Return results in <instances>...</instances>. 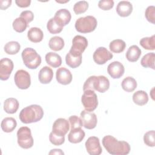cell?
Returning <instances> with one entry per match:
<instances>
[{"label": "cell", "mask_w": 155, "mask_h": 155, "mask_svg": "<svg viewBox=\"0 0 155 155\" xmlns=\"http://www.w3.org/2000/svg\"><path fill=\"white\" fill-rule=\"evenodd\" d=\"M102 145L108 153L112 155H125L130 151V145L128 142L117 140L111 135L103 137Z\"/></svg>", "instance_id": "6da1fadb"}, {"label": "cell", "mask_w": 155, "mask_h": 155, "mask_svg": "<svg viewBox=\"0 0 155 155\" xmlns=\"http://www.w3.org/2000/svg\"><path fill=\"white\" fill-rule=\"evenodd\" d=\"M44 116L42 108L36 104H33L24 108L19 113L20 120L24 124H30L39 121Z\"/></svg>", "instance_id": "7a4b0ae2"}, {"label": "cell", "mask_w": 155, "mask_h": 155, "mask_svg": "<svg viewBox=\"0 0 155 155\" xmlns=\"http://www.w3.org/2000/svg\"><path fill=\"white\" fill-rule=\"evenodd\" d=\"M110 87V81L104 76H90L84 82L83 90H90L97 91L99 93H104Z\"/></svg>", "instance_id": "3957f363"}, {"label": "cell", "mask_w": 155, "mask_h": 155, "mask_svg": "<svg viewBox=\"0 0 155 155\" xmlns=\"http://www.w3.org/2000/svg\"><path fill=\"white\" fill-rule=\"evenodd\" d=\"M21 56L24 65L30 69L37 68L41 63V56L32 48H25L22 52Z\"/></svg>", "instance_id": "277c9868"}, {"label": "cell", "mask_w": 155, "mask_h": 155, "mask_svg": "<svg viewBox=\"0 0 155 155\" xmlns=\"http://www.w3.org/2000/svg\"><path fill=\"white\" fill-rule=\"evenodd\" d=\"M97 22L93 16H87L78 18L75 22V28L82 33H88L93 31L97 27Z\"/></svg>", "instance_id": "5b68a950"}, {"label": "cell", "mask_w": 155, "mask_h": 155, "mask_svg": "<svg viewBox=\"0 0 155 155\" xmlns=\"http://www.w3.org/2000/svg\"><path fill=\"white\" fill-rule=\"evenodd\" d=\"M18 143L22 148L28 149L33 145L31 130L27 127H22L17 131Z\"/></svg>", "instance_id": "8992f818"}, {"label": "cell", "mask_w": 155, "mask_h": 155, "mask_svg": "<svg viewBox=\"0 0 155 155\" xmlns=\"http://www.w3.org/2000/svg\"><path fill=\"white\" fill-rule=\"evenodd\" d=\"M81 102L85 110L90 112L94 111L98 105L97 96L94 91L90 90L84 91Z\"/></svg>", "instance_id": "52a82bcc"}, {"label": "cell", "mask_w": 155, "mask_h": 155, "mask_svg": "<svg viewBox=\"0 0 155 155\" xmlns=\"http://www.w3.org/2000/svg\"><path fill=\"white\" fill-rule=\"evenodd\" d=\"M88 46V41L85 37L76 35L72 41V45L70 52L75 56H81Z\"/></svg>", "instance_id": "ba28073f"}, {"label": "cell", "mask_w": 155, "mask_h": 155, "mask_svg": "<svg viewBox=\"0 0 155 155\" xmlns=\"http://www.w3.org/2000/svg\"><path fill=\"white\" fill-rule=\"evenodd\" d=\"M14 80L16 85L22 90L27 89L31 84L30 75L24 70H18L15 74Z\"/></svg>", "instance_id": "9c48e42d"}, {"label": "cell", "mask_w": 155, "mask_h": 155, "mask_svg": "<svg viewBox=\"0 0 155 155\" xmlns=\"http://www.w3.org/2000/svg\"><path fill=\"white\" fill-rule=\"evenodd\" d=\"M113 54L106 48L100 47L97 48L93 53V58L94 61L99 65L105 64L108 61L113 58Z\"/></svg>", "instance_id": "30bf717a"}, {"label": "cell", "mask_w": 155, "mask_h": 155, "mask_svg": "<svg viewBox=\"0 0 155 155\" xmlns=\"http://www.w3.org/2000/svg\"><path fill=\"white\" fill-rule=\"evenodd\" d=\"M85 148L87 153L90 155H99L102 150L100 145L99 139L96 136H91L86 140Z\"/></svg>", "instance_id": "8fae6325"}, {"label": "cell", "mask_w": 155, "mask_h": 155, "mask_svg": "<svg viewBox=\"0 0 155 155\" xmlns=\"http://www.w3.org/2000/svg\"><path fill=\"white\" fill-rule=\"evenodd\" d=\"M13 61L7 58H2L0 61V79L2 81L7 80L13 70Z\"/></svg>", "instance_id": "7c38bea8"}, {"label": "cell", "mask_w": 155, "mask_h": 155, "mask_svg": "<svg viewBox=\"0 0 155 155\" xmlns=\"http://www.w3.org/2000/svg\"><path fill=\"white\" fill-rule=\"evenodd\" d=\"M70 124L67 120L64 118H58L56 119L52 127V132L59 136H65L69 131Z\"/></svg>", "instance_id": "4fadbf2b"}, {"label": "cell", "mask_w": 155, "mask_h": 155, "mask_svg": "<svg viewBox=\"0 0 155 155\" xmlns=\"http://www.w3.org/2000/svg\"><path fill=\"white\" fill-rule=\"evenodd\" d=\"M81 119L83 126L88 130L94 128L97 125V116L94 113L87 110H82L81 113Z\"/></svg>", "instance_id": "5bb4252c"}, {"label": "cell", "mask_w": 155, "mask_h": 155, "mask_svg": "<svg viewBox=\"0 0 155 155\" xmlns=\"http://www.w3.org/2000/svg\"><path fill=\"white\" fill-rule=\"evenodd\" d=\"M107 72L112 78L118 79L124 75L125 68L122 63L119 61H114L108 65Z\"/></svg>", "instance_id": "9a60e30c"}, {"label": "cell", "mask_w": 155, "mask_h": 155, "mask_svg": "<svg viewBox=\"0 0 155 155\" xmlns=\"http://www.w3.org/2000/svg\"><path fill=\"white\" fill-rule=\"evenodd\" d=\"M56 78L59 84L68 85L72 81V74L69 70L65 67H61L56 70Z\"/></svg>", "instance_id": "2e32d148"}, {"label": "cell", "mask_w": 155, "mask_h": 155, "mask_svg": "<svg viewBox=\"0 0 155 155\" xmlns=\"http://www.w3.org/2000/svg\"><path fill=\"white\" fill-rule=\"evenodd\" d=\"M116 10L120 16L127 17L133 12V5L129 1H122L117 4Z\"/></svg>", "instance_id": "e0dca14e"}, {"label": "cell", "mask_w": 155, "mask_h": 155, "mask_svg": "<svg viewBox=\"0 0 155 155\" xmlns=\"http://www.w3.org/2000/svg\"><path fill=\"white\" fill-rule=\"evenodd\" d=\"M53 77V72L51 68L48 66L42 67L38 74L39 81L41 84H49Z\"/></svg>", "instance_id": "ac0fdd59"}, {"label": "cell", "mask_w": 155, "mask_h": 155, "mask_svg": "<svg viewBox=\"0 0 155 155\" xmlns=\"http://www.w3.org/2000/svg\"><path fill=\"white\" fill-rule=\"evenodd\" d=\"M85 133L81 128L72 129L68 134V140L73 143H78L81 142L85 137Z\"/></svg>", "instance_id": "d6986e66"}, {"label": "cell", "mask_w": 155, "mask_h": 155, "mask_svg": "<svg viewBox=\"0 0 155 155\" xmlns=\"http://www.w3.org/2000/svg\"><path fill=\"white\" fill-rule=\"evenodd\" d=\"M19 102L13 97H10L5 100L4 102V110L8 114L16 113L19 108Z\"/></svg>", "instance_id": "ffe728a7"}, {"label": "cell", "mask_w": 155, "mask_h": 155, "mask_svg": "<svg viewBox=\"0 0 155 155\" xmlns=\"http://www.w3.org/2000/svg\"><path fill=\"white\" fill-rule=\"evenodd\" d=\"M64 25L54 17L51 18L47 22V28L51 34H57L62 31Z\"/></svg>", "instance_id": "44dd1931"}, {"label": "cell", "mask_w": 155, "mask_h": 155, "mask_svg": "<svg viewBox=\"0 0 155 155\" xmlns=\"http://www.w3.org/2000/svg\"><path fill=\"white\" fill-rule=\"evenodd\" d=\"M27 37L32 42L37 43L42 41L44 38V34L39 28L31 27L28 31Z\"/></svg>", "instance_id": "7402d4cb"}, {"label": "cell", "mask_w": 155, "mask_h": 155, "mask_svg": "<svg viewBox=\"0 0 155 155\" xmlns=\"http://www.w3.org/2000/svg\"><path fill=\"white\" fill-rule=\"evenodd\" d=\"M141 55V50L136 45H131L126 53V58L130 62H134L137 61Z\"/></svg>", "instance_id": "603a6c76"}, {"label": "cell", "mask_w": 155, "mask_h": 155, "mask_svg": "<svg viewBox=\"0 0 155 155\" xmlns=\"http://www.w3.org/2000/svg\"><path fill=\"white\" fill-rule=\"evenodd\" d=\"M46 62L53 68H57L62 64L61 57L54 52H48L45 55Z\"/></svg>", "instance_id": "cb8c5ba5"}, {"label": "cell", "mask_w": 155, "mask_h": 155, "mask_svg": "<svg viewBox=\"0 0 155 155\" xmlns=\"http://www.w3.org/2000/svg\"><path fill=\"white\" fill-rule=\"evenodd\" d=\"M54 18L59 21L65 26L70 22L71 16L70 12L67 9L62 8L56 12Z\"/></svg>", "instance_id": "d4e9b609"}, {"label": "cell", "mask_w": 155, "mask_h": 155, "mask_svg": "<svg viewBox=\"0 0 155 155\" xmlns=\"http://www.w3.org/2000/svg\"><path fill=\"white\" fill-rule=\"evenodd\" d=\"M17 122L16 120L11 117H5L1 122V127L2 130L5 133L12 132L16 127Z\"/></svg>", "instance_id": "484cf974"}, {"label": "cell", "mask_w": 155, "mask_h": 155, "mask_svg": "<svg viewBox=\"0 0 155 155\" xmlns=\"http://www.w3.org/2000/svg\"><path fill=\"white\" fill-rule=\"evenodd\" d=\"M133 101L137 105L142 106L145 105L148 101L147 93L143 90H138L133 95Z\"/></svg>", "instance_id": "4316f807"}, {"label": "cell", "mask_w": 155, "mask_h": 155, "mask_svg": "<svg viewBox=\"0 0 155 155\" xmlns=\"http://www.w3.org/2000/svg\"><path fill=\"white\" fill-rule=\"evenodd\" d=\"M82 55L75 56L70 51L65 56V62L67 65L72 68L79 67L82 63Z\"/></svg>", "instance_id": "83f0119b"}, {"label": "cell", "mask_w": 155, "mask_h": 155, "mask_svg": "<svg viewBox=\"0 0 155 155\" xmlns=\"http://www.w3.org/2000/svg\"><path fill=\"white\" fill-rule=\"evenodd\" d=\"M121 86L125 91L132 92L137 87V82L133 77L128 76L123 79Z\"/></svg>", "instance_id": "f1b7e54d"}, {"label": "cell", "mask_w": 155, "mask_h": 155, "mask_svg": "<svg viewBox=\"0 0 155 155\" xmlns=\"http://www.w3.org/2000/svg\"><path fill=\"white\" fill-rule=\"evenodd\" d=\"M48 45L50 49L53 51H59L61 50L64 47V41L59 36L52 37L49 42Z\"/></svg>", "instance_id": "f546056e"}, {"label": "cell", "mask_w": 155, "mask_h": 155, "mask_svg": "<svg viewBox=\"0 0 155 155\" xmlns=\"http://www.w3.org/2000/svg\"><path fill=\"white\" fill-rule=\"evenodd\" d=\"M109 47L112 52L119 53L124 51L126 47V44L122 39H115L110 43Z\"/></svg>", "instance_id": "4dcf8cb0"}, {"label": "cell", "mask_w": 155, "mask_h": 155, "mask_svg": "<svg viewBox=\"0 0 155 155\" xmlns=\"http://www.w3.org/2000/svg\"><path fill=\"white\" fill-rule=\"evenodd\" d=\"M154 53H148L142 57L140 61V64L142 66L145 68H151L154 70Z\"/></svg>", "instance_id": "1f68e13d"}, {"label": "cell", "mask_w": 155, "mask_h": 155, "mask_svg": "<svg viewBox=\"0 0 155 155\" xmlns=\"http://www.w3.org/2000/svg\"><path fill=\"white\" fill-rule=\"evenodd\" d=\"M28 22L24 18L20 16L16 18L12 24L13 29L18 33H22L28 27Z\"/></svg>", "instance_id": "d6a6232c"}, {"label": "cell", "mask_w": 155, "mask_h": 155, "mask_svg": "<svg viewBox=\"0 0 155 155\" xmlns=\"http://www.w3.org/2000/svg\"><path fill=\"white\" fill-rule=\"evenodd\" d=\"M140 45L145 49L154 50L155 49V36L143 38L140 40Z\"/></svg>", "instance_id": "836d02e7"}, {"label": "cell", "mask_w": 155, "mask_h": 155, "mask_svg": "<svg viewBox=\"0 0 155 155\" xmlns=\"http://www.w3.org/2000/svg\"><path fill=\"white\" fill-rule=\"evenodd\" d=\"M21 45L18 42L10 41L4 46V51L8 54H15L19 52Z\"/></svg>", "instance_id": "e575fe53"}, {"label": "cell", "mask_w": 155, "mask_h": 155, "mask_svg": "<svg viewBox=\"0 0 155 155\" xmlns=\"http://www.w3.org/2000/svg\"><path fill=\"white\" fill-rule=\"evenodd\" d=\"M88 8V3L85 1H78L74 5L73 11L76 15L85 13Z\"/></svg>", "instance_id": "d590c367"}, {"label": "cell", "mask_w": 155, "mask_h": 155, "mask_svg": "<svg viewBox=\"0 0 155 155\" xmlns=\"http://www.w3.org/2000/svg\"><path fill=\"white\" fill-rule=\"evenodd\" d=\"M143 142L148 147L155 146V133L154 130L147 131L143 136Z\"/></svg>", "instance_id": "8d00e7d4"}, {"label": "cell", "mask_w": 155, "mask_h": 155, "mask_svg": "<svg viewBox=\"0 0 155 155\" xmlns=\"http://www.w3.org/2000/svg\"><path fill=\"white\" fill-rule=\"evenodd\" d=\"M68 121L70 124L71 130L81 128L83 126L81 117H79L76 115L71 116L68 118Z\"/></svg>", "instance_id": "74e56055"}, {"label": "cell", "mask_w": 155, "mask_h": 155, "mask_svg": "<svg viewBox=\"0 0 155 155\" xmlns=\"http://www.w3.org/2000/svg\"><path fill=\"white\" fill-rule=\"evenodd\" d=\"M145 16L147 21L152 24L155 23V7L153 5L148 6L145 10Z\"/></svg>", "instance_id": "f35d334b"}, {"label": "cell", "mask_w": 155, "mask_h": 155, "mask_svg": "<svg viewBox=\"0 0 155 155\" xmlns=\"http://www.w3.org/2000/svg\"><path fill=\"white\" fill-rule=\"evenodd\" d=\"M49 140L50 142L54 145H61L65 142V136H59L54 134L52 131L50 133Z\"/></svg>", "instance_id": "ab89813d"}, {"label": "cell", "mask_w": 155, "mask_h": 155, "mask_svg": "<svg viewBox=\"0 0 155 155\" xmlns=\"http://www.w3.org/2000/svg\"><path fill=\"white\" fill-rule=\"evenodd\" d=\"M114 6L113 0H101L98 2V7L103 10H109Z\"/></svg>", "instance_id": "60d3db41"}, {"label": "cell", "mask_w": 155, "mask_h": 155, "mask_svg": "<svg viewBox=\"0 0 155 155\" xmlns=\"http://www.w3.org/2000/svg\"><path fill=\"white\" fill-rule=\"evenodd\" d=\"M20 17L24 18L28 22V24H29L33 20L34 15L30 10H25L21 12L20 14Z\"/></svg>", "instance_id": "b9f144b4"}, {"label": "cell", "mask_w": 155, "mask_h": 155, "mask_svg": "<svg viewBox=\"0 0 155 155\" xmlns=\"http://www.w3.org/2000/svg\"><path fill=\"white\" fill-rule=\"evenodd\" d=\"M15 3L19 7L25 8L30 6L31 1L30 0H16Z\"/></svg>", "instance_id": "7bdbcfd3"}, {"label": "cell", "mask_w": 155, "mask_h": 155, "mask_svg": "<svg viewBox=\"0 0 155 155\" xmlns=\"http://www.w3.org/2000/svg\"><path fill=\"white\" fill-rule=\"evenodd\" d=\"M11 0H1L0 1V8L1 10H5L11 5Z\"/></svg>", "instance_id": "ee69618b"}, {"label": "cell", "mask_w": 155, "mask_h": 155, "mask_svg": "<svg viewBox=\"0 0 155 155\" xmlns=\"http://www.w3.org/2000/svg\"><path fill=\"white\" fill-rule=\"evenodd\" d=\"M64 152L61 149H53L49 153V154H64Z\"/></svg>", "instance_id": "f6af8a7d"}]
</instances>
